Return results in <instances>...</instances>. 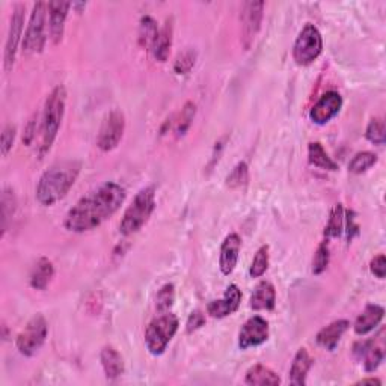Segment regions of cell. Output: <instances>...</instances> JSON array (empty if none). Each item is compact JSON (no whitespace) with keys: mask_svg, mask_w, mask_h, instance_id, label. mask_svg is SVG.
<instances>
[{"mask_svg":"<svg viewBox=\"0 0 386 386\" xmlns=\"http://www.w3.org/2000/svg\"><path fill=\"white\" fill-rule=\"evenodd\" d=\"M240 304H242V291L236 285L231 284L221 300H212L210 304L207 305V312L213 319H224L234 314L238 309Z\"/></svg>","mask_w":386,"mask_h":386,"instance_id":"9a60e30c","label":"cell"},{"mask_svg":"<svg viewBox=\"0 0 386 386\" xmlns=\"http://www.w3.org/2000/svg\"><path fill=\"white\" fill-rule=\"evenodd\" d=\"M159 27L157 22L150 15H145L141 18V25H139V44L141 47L153 50L155 39H157L159 35Z\"/></svg>","mask_w":386,"mask_h":386,"instance_id":"4316f807","label":"cell"},{"mask_svg":"<svg viewBox=\"0 0 386 386\" xmlns=\"http://www.w3.org/2000/svg\"><path fill=\"white\" fill-rule=\"evenodd\" d=\"M49 335V325L44 316L37 314L29 320L25 329L18 333L15 340L17 350L23 354V356H34L38 350L43 347L46 338Z\"/></svg>","mask_w":386,"mask_h":386,"instance_id":"ba28073f","label":"cell"},{"mask_svg":"<svg viewBox=\"0 0 386 386\" xmlns=\"http://www.w3.org/2000/svg\"><path fill=\"white\" fill-rule=\"evenodd\" d=\"M385 316V309L380 305H367L365 309L361 312L359 317L354 321V333L356 335H367L368 332L378 328L380 325V321L383 320Z\"/></svg>","mask_w":386,"mask_h":386,"instance_id":"d6986e66","label":"cell"},{"mask_svg":"<svg viewBox=\"0 0 386 386\" xmlns=\"http://www.w3.org/2000/svg\"><path fill=\"white\" fill-rule=\"evenodd\" d=\"M344 221L347 222V238H349V242L353 238V234H358V229L359 226L354 224V213L353 212H349L347 213V217H344Z\"/></svg>","mask_w":386,"mask_h":386,"instance_id":"b9f144b4","label":"cell"},{"mask_svg":"<svg viewBox=\"0 0 386 386\" xmlns=\"http://www.w3.org/2000/svg\"><path fill=\"white\" fill-rule=\"evenodd\" d=\"M269 340V323L259 316L250 317L240 329L238 346L242 350L262 346Z\"/></svg>","mask_w":386,"mask_h":386,"instance_id":"4fadbf2b","label":"cell"},{"mask_svg":"<svg viewBox=\"0 0 386 386\" xmlns=\"http://www.w3.org/2000/svg\"><path fill=\"white\" fill-rule=\"evenodd\" d=\"M49 35L53 44H59L64 37L65 22L68 17V11L71 8L70 2H60V0H55V2H49Z\"/></svg>","mask_w":386,"mask_h":386,"instance_id":"2e32d148","label":"cell"},{"mask_svg":"<svg viewBox=\"0 0 386 386\" xmlns=\"http://www.w3.org/2000/svg\"><path fill=\"white\" fill-rule=\"evenodd\" d=\"M250 308L254 311H272L275 308L276 304V291L272 283H269V281H263V283H259L252 296H250Z\"/></svg>","mask_w":386,"mask_h":386,"instance_id":"ffe728a7","label":"cell"},{"mask_svg":"<svg viewBox=\"0 0 386 386\" xmlns=\"http://www.w3.org/2000/svg\"><path fill=\"white\" fill-rule=\"evenodd\" d=\"M67 106V89L59 85L49 94L44 104L43 118H41V145L38 150L39 159L51 150L60 129L62 120L65 115Z\"/></svg>","mask_w":386,"mask_h":386,"instance_id":"3957f363","label":"cell"},{"mask_svg":"<svg viewBox=\"0 0 386 386\" xmlns=\"http://www.w3.org/2000/svg\"><path fill=\"white\" fill-rule=\"evenodd\" d=\"M249 180V169L245 162H240L236 168L226 176V184L231 187V189H238V187H243L247 184Z\"/></svg>","mask_w":386,"mask_h":386,"instance_id":"e575fe53","label":"cell"},{"mask_svg":"<svg viewBox=\"0 0 386 386\" xmlns=\"http://www.w3.org/2000/svg\"><path fill=\"white\" fill-rule=\"evenodd\" d=\"M0 208H2V237H5V233L8 231V224L11 221V217L15 213V195L11 189H5L2 193V201H0Z\"/></svg>","mask_w":386,"mask_h":386,"instance_id":"f1b7e54d","label":"cell"},{"mask_svg":"<svg viewBox=\"0 0 386 386\" xmlns=\"http://www.w3.org/2000/svg\"><path fill=\"white\" fill-rule=\"evenodd\" d=\"M23 27H25V5L17 4L14 6L11 23H9L8 30V38L5 44V71H11L15 62L18 44L22 41L23 35Z\"/></svg>","mask_w":386,"mask_h":386,"instance_id":"7c38bea8","label":"cell"},{"mask_svg":"<svg viewBox=\"0 0 386 386\" xmlns=\"http://www.w3.org/2000/svg\"><path fill=\"white\" fill-rule=\"evenodd\" d=\"M380 385L382 382L379 380V379H374V378H371V379H364V380H361L359 382V385Z\"/></svg>","mask_w":386,"mask_h":386,"instance_id":"7bdbcfd3","label":"cell"},{"mask_svg":"<svg viewBox=\"0 0 386 386\" xmlns=\"http://www.w3.org/2000/svg\"><path fill=\"white\" fill-rule=\"evenodd\" d=\"M47 18L49 8L46 2H38L34 5L32 13L29 17V25L23 38L25 53H41L47 43Z\"/></svg>","mask_w":386,"mask_h":386,"instance_id":"8992f818","label":"cell"},{"mask_svg":"<svg viewBox=\"0 0 386 386\" xmlns=\"http://www.w3.org/2000/svg\"><path fill=\"white\" fill-rule=\"evenodd\" d=\"M125 196H127V192L121 184L113 181L104 183L70 208L64 226L67 231L76 234L92 231L120 210Z\"/></svg>","mask_w":386,"mask_h":386,"instance_id":"6da1fadb","label":"cell"},{"mask_svg":"<svg viewBox=\"0 0 386 386\" xmlns=\"http://www.w3.org/2000/svg\"><path fill=\"white\" fill-rule=\"evenodd\" d=\"M15 133H17V129L14 127V125H6L4 133H2V155L4 157H6L8 153L13 150V145H14V141H15Z\"/></svg>","mask_w":386,"mask_h":386,"instance_id":"74e56055","label":"cell"},{"mask_svg":"<svg viewBox=\"0 0 386 386\" xmlns=\"http://www.w3.org/2000/svg\"><path fill=\"white\" fill-rule=\"evenodd\" d=\"M195 113H196L195 103L187 101L184 104V108L181 109L179 121H176L175 130H176V134H179V136H183V134H186V131L189 130V127L192 125V121L195 118Z\"/></svg>","mask_w":386,"mask_h":386,"instance_id":"836d02e7","label":"cell"},{"mask_svg":"<svg viewBox=\"0 0 386 386\" xmlns=\"http://www.w3.org/2000/svg\"><path fill=\"white\" fill-rule=\"evenodd\" d=\"M312 358L307 349H299L290 368V382L296 386H304L307 383L308 373L312 367Z\"/></svg>","mask_w":386,"mask_h":386,"instance_id":"603a6c76","label":"cell"},{"mask_svg":"<svg viewBox=\"0 0 386 386\" xmlns=\"http://www.w3.org/2000/svg\"><path fill=\"white\" fill-rule=\"evenodd\" d=\"M175 302V287L172 284H165L155 296V308L159 312H169Z\"/></svg>","mask_w":386,"mask_h":386,"instance_id":"4dcf8cb0","label":"cell"},{"mask_svg":"<svg viewBox=\"0 0 386 386\" xmlns=\"http://www.w3.org/2000/svg\"><path fill=\"white\" fill-rule=\"evenodd\" d=\"M179 317L171 312H163L162 316L154 319L145 330V346L154 356H160L165 353L168 344L179 330Z\"/></svg>","mask_w":386,"mask_h":386,"instance_id":"5b68a950","label":"cell"},{"mask_svg":"<svg viewBox=\"0 0 386 386\" xmlns=\"http://www.w3.org/2000/svg\"><path fill=\"white\" fill-rule=\"evenodd\" d=\"M196 62V51L195 50H186L181 55L176 58L174 64V71L176 75H187L195 67Z\"/></svg>","mask_w":386,"mask_h":386,"instance_id":"8d00e7d4","label":"cell"},{"mask_svg":"<svg viewBox=\"0 0 386 386\" xmlns=\"http://www.w3.org/2000/svg\"><path fill=\"white\" fill-rule=\"evenodd\" d=\"M82 163L77 160H65L51 166L38 181L37 200L41 205H55L64 200L67 193L79 179Z\"/></svg>","mask_w":386,"mask_h":386,"instance_id":"7a4b0ae2","label":"cell"},{"mask_svg":"<svg viewBox=\"0 0 386 386\" xmlns=\"http://www.w3.org/2000/svg\"><path fill=\"white\" fill-rule=\"evenodd\" d=\"M245 383L246 385H252V386H264V385H270V386H276L281 383L279 375L270 370L269 367H264L262 364H257L254 367H250L246 373L245 378Z\"/></svg>","mask_w":386,"mask_h":386,"instance_id":"d4e9b609","label":"cell"},{"mask_svg":"<svg viewBox=\"0 0 386 386\" xmlns=\"http://www.w3.org/2000/svg\"><path fill=\"white\" fill-rule=\"evenodd\" d=\"M353 353L358 359L364 361L365 371L373 373L378 370L385 359V329H382L375 338L354 344Z\"/></svg>","mask_w":386,"mask_h":386,"instance_id":"30bf717a","label":"cell"},{"mask_svg":"<svg viewBox=\"0 0 386 386\" xmlns=\"http://www.w3.org/2000/svg\"><path fill=\"white\" fill-rule=\"evenodd\" d=\"M342 108V98L338 92L329 91L314 104L309 112L311 121L317 125H325L340 113Z\"/></svg>","mask_w":386,"mask_h":386,"instance_id":"5bb4252c","label":"cell"},{"mask_svg":"<svg viewBox=\"0 0 386 386\" xmlns=\"http://www.w3.org/2000/svg\"><path fill=\"white\" fill-rule=\"evenodd\" d=\"M172 35H174V20L168 18L163 27L159 30L157 39H155L153 47V55L159 62H166L169 58V51L172 47Z\"/></svg>","mask_w":386,"mask_h":386,"instance_id":"cb8c5ba5","label":"cell"},{"mask_svg":"<svg viewBox=\"0 0 386 386\" xmlns=\"http://www.w3.org/2000/svg\"><path fill=\"white\" fill-rule=\"evenodd\" d=\"M37 121H38V115H35V117L27 122L26 129H25V134H23V142H25V145H30V143H32V141L35 139L37 124H38Z\"/></svg>","mask_w":386,"mask_h":386,"instance_id":"60d3db41","label":"cell"},{"mask_svg":"<svg viewBox=\"0 0 386 386\" xmlns=\"http://www.w3.org/2000/svg\"><path fill=\"white\" fill-rule=\"evenodd\" d=\"M125 130V117L120 109L110 110L103 120L97 138V147L103 153H109L120 145Z\"/></svg>","mask_w":386,"mask_h":386,"instance_id":"9c48e42d","label":"cell"},{"mask_svg":"<svg viewBox=\"0 0 386 386\" xmlns=\"http://www.w3.org/2000/svg\"><path fill=\"white\" fill-rule=\"evenodd\" d=\"M264 15V2H246L242 8V43L246 50L250 49L262 29Z\"/></svg>","mask_w":386,"mask_h":386,"instance_id":"8fae6325","label":"cell"},{"mask_svg":"<svg viewBox=\"0 0 386 386\" xmlns=\"http://www.w3.org/2000/svg\"><path fill=\"white\" fill-rule=\"evenodd\" d=\"M269 267V246H262L254 257V262L250 264L249 275L250 278H259L266 274Z\"/></svg>","mask_w":386,"mask_h":386,"instance_id":"1f68e13d","label":"cell"},{"mask_svg":"<svg viewBox=\"0 0 386 386\" xmlns=\"http://www.w3.org/2000/svg\"><path fill=\"white\" fill-rule=\"evenodd\" d=\"M323 51V38L320 30L311 23H307L293 46V59L300 67L311 65Z\"/></svg>","mask_w":386,"mask_h":386,"instance_id":"52a82bcc","label":"cell"},{"mask_svg":"<svg viewBox=\"0 0 386 386\" xmlns=\"http://www.w3.org/2000/svg\"><path fill=\"white\" fill-rule=\"evenodd\" d=\"M155 208V191L154 187H143L142 191L138 192L134 196L133 202L125 210L121 224H120V233L122 236H131L138 233L142 226L150 221V217Z\"/></svg>","mask_w":386,"mask_h":386,"instance_id":"277c9868","label":"cell"},{"mask_svg":"<svg viewBox=\"0 0 386 386\" xmlns=\"http://www.w3.org/2000/svg\"><path fill=\"white\" fill-rule=\"evenodd\" d=\"M100 361L103 365L104 374H106V378L109 380H115L121 378L124 374V359L120 354V352L112 347V346H106L103 347L101 353H100Z\"/></svg>","mask_w":386,"mask_h":386,"instance_id":"44dd1931","label":"cell"},{"mask_svg":"<svg viewBox=\"0 0 386 386\" xmlns=\"http://www.w3.org/2000/svg\"><path fill=\"white\" fill-rule=\"evenodd\" d=\"M240 249H242V238L233 233L225 237L221 246V257H219V267L224 275H231L238 262Z\"/></svg>","mask_w":386,"mask_h":386,"instance_id":"e0dca14e","label":"cell"},{"mask_svg":"<svg viewBox=\"0 0 386 386\" xmlns=\"http://www.w3.org/2000/svg\"><path fill=\"white\" fill-rule=\"evenodd\" d=\"M370 270H371V274L379 279H383L386 276V258L383 254L374 257L371 259Z\"/></svg>","mask_w":386,"mask_h":386,"instance_id":"ab89813d","label":"cell"},{"mask_svg":"<svg viewBox=\"0 0 386 386\" xmlns=\"http://www.w3.org/2000/svg\"><path fill=\"white\" fill-rule=\"evenodd\" d=\"M53 275H55L53 263H51L50 259L46 257L39 258L35 263L32 272H30V279H29L30 287H32L34 290H39V291L47 290L49 284L51 283V279H53Z\"/></svg>","mask_w":386,"mask_h":386,"instance_id":"7402d4cb","label":"cell"},{"mask_svg":"<svg viewBox=\"0 0 386 386\" xmlns=\"http://www.w3.org/2000/svg\"><path fill=\"white\" fill-rule=\"evenodd\" d=\"M205 325V316L202 314L201 311H193L192 314L187 319L186 323V330L187 333H192L195 330H198L200 328H202Z\"/></svg>","mask_w":386,"mask_h":386,"instance_id":"f35d334b","label":"cell"},{"mask_svg":"<svg viewBox=\"0 0 386 386\" xmlns=\"http://www.w3.org/2000/svg\"><path fill=\"white\" fill-rule=\"evenodd\" d=\"M308 160L312 166L316 168L325 169V171H337L338 165L337 162H333L332 157H329V154L323 148V145L320 142H311L308 147Z\"/></svg>","mask_w":386,"mask_h":386,"instance_id":"484cf974","label":"cell"},{"mask_svg":"<svg viewBox=\"0 0 386 386\" xmlns=\"http://www.w3.org/2000/svg\"><path fill=\"white\" fill-rule=\"evenodd\" d=\"M365 136L374 145H383L386 141L385 121L382 118H373L365 131Z\"/></svg>","mask_w":386,"mask_h":386,"instance_id":"d6a6232c","label":"cell"},{"mask_svg":"<svg viewBox=\"0 0 386 386\" xmlns=\"http://www.w3.org/2000/svg\"><path fill=\"white\" fill-rule=\"evenodd\" d=\"M375 163H378V155L371 151H362L352 159V162L349 163V171L352 174H362L373 168Z\"/></svg>","mask_w":386,"mask_h":386,"instance_id":"f546056e","label":"cell"},{"mask_svg":"<svg viewBox=\"0 0 386 386\" xmlns=\"http://www.w3.org/2000/svg\"><path fill=\"white\" fill-rule=\"evenodd\" d=\"M344 231V207L342 204H337L332 208L328 225L325 228V236L328 238H337Z\"/></svg>","mask_w":386,"mask_h":386,"instance_id":"83f0119b","label":"cell"},{"mask_svg":"<svg viewBox=\"0 0 386 386\" xmlns=\"http://www.w3.org/2000/svg\"><path fill=\"white\" fill-rule=\"evenodd\" d=\"M329 245L328 242H323L319 245L316 255H314V262H312V274L314 275H321L329 266Z\"/></svg>","mask_w":386,"mask_h":386,"instance_id":"d590c367","label":"cell"},{"mask_svg":"<svg viewBox=\"0 0 386 386\" xmlns=\"http://www.w3.org/2000/svg\"><path fill=\"white\" fill-rule=\"evenodd\" d=\"M350 328V321L349 320H335L332 321L330 325H328L326 328H323L316 337V341L319 346H321L323 349H326L329 352L335 350L338 342L341 341L344 333L347 332V329Z\"/></svg>","mask_w":386,"mask_h":386,"instance_id":"ac0fdd59","label":"cell"}]
</instances>
